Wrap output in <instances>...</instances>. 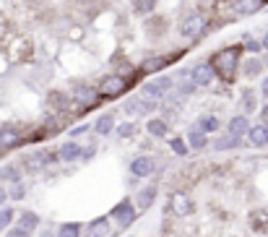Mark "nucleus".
Here are the masks:
<instances>
[{"instance_id": "nucleus-4", "label": "nucleus", "mask_w": 268, "mask_h": 237, "mask_svg": "<svg viewBox=\"0 0 268 237\" xmlns=\"http://www.w3.org/2000/svg\"><path fill=\"white\" fill-rule=\"evenodd\" d=\"M125 89H128V78L125 76H107L99 84V94H101V99H115V97L123 94Z\"/></svg>"}, {"instance_id": "nucleus-41", "label": "nucleus", "mask_w": 268, "mask_h": 237, "mask_svg": "<svg viewBox=\"0 0 268 237\" xmlns=\"http://www.w3.org/2000/svg\"><path fill=\"white\" fill-rule=\"evenodd\" d=\"M263 50H268V32H266V36H263Z\"/></svg>"}, {"instance_id": "nucleus-28", "label": "nucleus", "mask_w": 268, "mask_h": 237, "mask_svg": "<svg viewBox=\"0 0 268 237\" xmlns=\"http://www.w3.org/2000/svg\"><path fill=\"white\" fill-rule=\"evenodd\" d=\"M58 237H81V224L70 222V224L58 227Z\"/></svg>"}, {"instance_id": "nucleus-13", "label": "nucleus", "mask_w": 268, "mask_h": 237, "mask_svg": "<svg viewBox=\"0 0 268 237\" xmlns=\"http://www.w3.org/2000/svg\"><path fill=\"white\" fill-rule=\"evenodd\" d=\"M250 120H247L245 115H234V117H229V123H227V133H232L234 138H245L247 133H250Z\"/></svg>"}, {"instance_id": "nucleus-32", "label": "nucleus", "mask_w": 268, "mask_h": 237, "mask_svg": "<svg viewBox=\"0 0 268 237\" xmlns=\"http://www.w3.org/2000/svg\"><path fill=\"white\" fill-rule=\"evenodd\" d=\"M13 216H16V214H13V208H8V206H5V208H0V232H3L5 227L13 222Z\"/></svg>"}, {"instance_id": "nucleus-39", "label": "nucleus", "mask_w": 268, "mask_h": 237, "mask_svg": "<svg viewBox=\"0 0 268 237\" xmlns=\"http://www.w3.org/2000/svg\"><path fill=\"white\" fill-rule=\"evenodd\" d=\"M261 94L268 99V76H263V81H261Z\"/></svg>"}, {"instance_id": "nucleus-30", "label": "nucleus", "mask_w": 268, "mask_h": 237, "mask_svg": "<svg viewBox=\"0 0 268 237\" xmlns=\"http://www.w3.org/2000/svg\"><path fill=\"white\" fill-rule=\"evenodd\" d=\"M242 47L247 50V52H253V55H258L263 50V42H258V39H253V36H245L242 39Z\"/></svg>"}, {"instance_id": "nucleus-24", "label": "nucleus", "mask_w": 268, "mask_h": 237, "mask_svg": "<svg viewBox=\"0 0 268 237\" xmlns=\"http://www.w3.org/2000/svg\"><path fill=\"white\" fill-rule=\"evenodd\" d=\"M154 198H156V185H146L141 193H138V208H151L154 203Z\"/></svg>"}, {"instance_id": "nucleus-40", "label": "nucleus", "mask_w": 268, "mask_h": 237, "mask_svg": "<svg viewBox=\"0 0 268 237\" xmlns=\"http://www.w3.org/2000/svg\"><path fill=\"white\" fill-rule=\"evenodd\" d=\"M261 117H263V125L268 128V104H266V107L261 109Z\"/></svg>"}, {"instance_id": "nucleus-9", "label": "nucleus", "mask_w": 268, "mask_h": 237, "mask_svg": "<svg viewBox=\"0 0 268 237\" xmlns=\"http://www.w3.org/2000/svg\"><path fill=\"white\" fill-rule=\"evenodd\" d=\"M24 143V135L18 128L13 125H5V128H0V151H11L16 149V146H21Z\"/></svg>"}, {"instance_id": "nucleus-27", "label": "nucleus", "mask_w": 268, "mask_h": 237, "mask_svg": "<svg viewBox=\"0 0 268 237\" xmlns=\"http://www.w3.org/2000/svg\"><path fill=\"white\" fill-rule=\"evenodd\" d=\"M261 70H263V60H258L255 55H253L250 60H245V66H242V73H245L247 78H253V76H258V73H261Z\"/></svg>"}, {"instance_id": "nucleus-12", "label": "nucleus", "mask_w": 268, "mask_h": 237, "mask_svg": "<svg viewBox=\"0 0 268 237\" xmlns=\"http://www.w3.org/2000/svg\"><path fill=\"white\" fill-rule=\"evenodd\" d=\"M112 235V224H109V216H99L94 222H89V227L84 230V237H109Z\"/></svg>"}, {"instance_id": "nucleus-20", "label": "nucleus", "mask_w": 268, "mask_h": 237, "mask_svg": "<svg viewBox=\"0 0 268 237\" xmlns=\"http://www.w3.org/2000/svg\"><path fill=\"white\" fill-rule=\"evenodd\" d=\"M36 227H39V216H36L34 211H24L21 216H18V230H24V232H34Z\"/></svg>"}, {"instance_id": "nucleus-42", "label": "nucleus", "mask_w": 268, "mask_h": 237, "mask_svg": "<svg viewBox=\"0 0 268 237\" xmlns=\"http://www.w3.org/2000/svg\"><path fill=\"white\" fill-rule=\"evenodd\" d=\"M266 66H268V58H266Z\"/></svg>"}, {"instance_id": "nucleus-15", "label": "nucleus", "mask_w": 268, "mask_h": 237, "mask_svg": "<svg viewBox=\"0 0 268 237\" xmlns=\"http://www.w3.org/2000/svg\"><path fill=\"white\" fill-rule=\"evenodd\" d=\"M154 169H156V162L151 157H135L131 162V175L135 177H151Z\"/></svg>"}, {"instance_id": "nucleus-14", "label": "nucleus", "mask_w": 268, "mask_h": 237, "mask_svg": "<svg viewBox=\"0 0 268 237\" xmlns=\"http://www.w3.org/2000/svg\"><path fill=\"white\" fill-rule=\"evenodd\" d=\"M263 5H266V0H234L232 13H234V16H239V18H245V16L258 13Z\"/></svg>"}, {"instance_id": "nucleus-38", "label": "nucleus", "mask_w": 268, "mask_h": 237, "mask_svg": "<svg viewBox=\"0 0 268 237\" xmlns=\"http://www.w3.org/2000/svg\"><path fill=\"white\" fill-rule=\"evenodd\" d=\"M5 237H32V235H29V232H24V230H18V227H16V230H11Z\"/></svg>"}, {"instance_id": "nucleus-2", "label": "nucleus", "mask_w": 268, "mask_h": 237, "mask_svg": "<svg viewBox=\"0 0 268 237\" xmlns=\"http://www.w3.org/2000/svg\"><path fill=\"white\" fill-rule=\"evenodd\" d=\"M206 26H208V18L196 11V13H190V16H185V18H182V24H180V34L185 36V39H198V36L206 32Z\"/></svg>"}, {"instance_id": "nucleus-25", "label": "nucleus", "mask_w": 268, "mask_h": 237, "mask_svg": "<svg viewBox=\"0 0 268 237\" xmlns=\"http://www.w3.org/2000/svg\"><path fill=\"white\" fill-rule=\"evenodd\" d=\"M0 180L11 182V185H16V182H24L21 180V172H18L16 164H5V167H0Z\"/></svg>"}, {"instance_id": "nucleus-34", "label": "nucleus", "mask_w": 268, "mask_h": 237, "mask_svg": "<svg viewBox=\"0 0 268 237\" xmlns=\"http://www.w3.org/2000/svg\"><path fill=\"white\" fill-rule=\"evenodd\" d=\"M5 201H11V190H8L3 182H0V208L5 206Z\"/></svg>"}, {"instance_id": "nucleus-29", "label": "nucleus", "mask_w": 268, "mask_h": 237, "mask_svg": "<svg viewBox=\"0 0 268 237\" xmlns=\"http://www.w3.org/2000/svg\"><path fill=\"white\" fill-rule=\"evenodd\" d=\"M154 5H156V0H133V11L135 13H151L154 11Z\"/></svg>"}, {"instance_id": "nucleus-5", "label": "nucleus", "mask_w": 268, "mask_h": 237, "mask_svg": "<svg viewBox=\"0 0 268 237\" xmlns=\"http://www.w3.org/2000/svg\"><path fill=\"white\" fill-rule=\"evenodd\" d=\"M99 99H101V94L94 86H76V91H73V102L78 104V109H91Z\"/></svg>"}, {"instance_id": "nucleus-7", "label": "nucleus", "mask_w": 268, "mask_h": 237, "mask_svg": "<svg viewBox=\"0 0 268 237\" xmlns=\"http://www.w3.org/2000/svg\"><path fill=\"white\" fill-rule=\"evenodd\" d=\"M169 208L177 216H190L193 214V198L188 193H182V190H174L169 196Z\"/></svg>"}, {"instance_id": "nucleus-33", "label": "nucleus", "mask_w": 268, "mask_h": 237, "mask_svg": "<svg viewBox=\"0 0 268 237\" xmlns=\"http://www.w3.org/2000/svg\"><path fill=\"white\" fill-rule=\"evenodd\" d=\"M133 133H135V125H133V123H123V125L117 128V135H120V138H131Z\"/></svg>"}, {"instance_id": "nucleus-19", "label": "nucleus", "mask_w": 268, "mask_h": 237, "mask_svg": "<svg viewBox=\"0 0 268 237\" xmlns=\"http://www.w3.org/2000/svg\"><path fill=\"white\" fill-rule=\"evenodd\" d=\"M146 131L151 133V138H167L169 125H167V120H162V117H151V120L146 123Z\"/></svg>"}, {"instance_id": "nucleus-16", "label": "nucleus", "mask_w": 268, "mask_h": 237, "mask_svg": "<svg viewBox=\"0 0 268 237\" xmlns=\"http://www.w3.org/2000/svg\"><path fill=\"white\" fill-rule=\"evenodd\" d=\"M58 159H60V162H76V159H84V149H81L76 141H68V143H63L60 149H58Z\"/></svg>"}, {"instance_id": "nucleus-36", "label": "nucleus", "mask_w": 268, "mask_h": 237, "mask_svg": "<svg viewBox=\"0 0 268 237\" xmlns=\"http://www.w3.org/2000/svg\"><path fill=\"white\" fill-rule=\"evenodd\" d=\"M89 131H91L89 125H78V128H73V131H70L68 135H70V138H76V135H84V133H89Z\"/></svg>"}, {"instance_id": "nucleus-18", "label": "nucleus", "mask_w": 268, "mask_h": 237, "mask_svg": "<svg viewBox=\"0 0 268 237\" xmlns=\"http://www.w3.org/2000/svg\"><path fill=\"white\" fill-rule=\"evenodd\" d=\"M185 138H188V146L193 151H201V149H206V146H208V135L203 131H198V128H190Z\"/></svg>"}, {"instance_id": "nucleus-6", "label": "nucleus", "mask_w": 268, "mask_h": 237, "mask_svg": "<svg viewBox=\"0 0 268 237\" xmlns=\"http://www.w3.org/2000/svg\"><path fill=\"white\" fill-rule=\"evenodd\" d=\"M190 76H193V81H196L198 86H208L211 81L216 78V70H214V66H211V60H201V63L193 66Z\"/></svg>"}, {"instance_id": "nucleus-11", "label": "nucleus", "mask_w": 268, "mask_h": 237, "mask_svg": "<svg viewBox=\"0 0 268 237\" xmlns=\"http://www.w3.org/2000/svg\"><path fill=\"white\" fill-rule=\"evenodd\" d=\"M55 162H60L58 151H36V154H29V157H26V167L29 169H42V167L55 164Z\"/></svg>"}, {"instance_id": "nucleus-17", "label": "nucleus", "mask_w": 268, "mask_h": 237, "mask_svg": "<svg viewBox=\"0 0 268 237\" xmlns=\"http://www.w3.org/2000/svg\"><path fill=\"white\" fill-rule=\"evenodd\" d=\"M247 143L255 146V149H266L268 146V128L261 123V125H253L250 133H247Z\"/></svg>"}, {"instance_id": "nucleus-35", "label": "nucleus", "mask_w": 268, "mask_h": 237, "mask_svg": "<svg viewBox=\"0 0 268 237\" xmlns=\"http://www.w3.org/2000/svg\"><path fill=\"white\" fill-rule=\"evenodd\" d=\"M24 196V182H16V185H11V198H21Z\"/></svg>"}, {"instance_id": "nucleus-22", "label": "nucleus", "mask_w": 268, "mask_h": 237, "mask_svg": "<svg viewBox=\"0 0 268 237\" xmlns=\"http://www.w3.org/2000/svg\"><path fill=\"white\" fill-rule=\"evenodd\" d=\"M167 58H162V55H154V58H146L143 63H141V70L143 73H159L164 66H167Z\"/></svg>"}, {"instance_id": "nucleus-26", "label": "nucleus", "mask_w": 268, "mask_h": 237, "mask_svg": "<svg viewBox=\"0 0 268 237\" xmlns=\"http://www.w3.org/2000/svg\"><path fill=\"white\" fill-rule=\"evenodd\" d=\"M94 131L99 133V135H109L115 131V117L112 115H101L99 120L94 123Z\"/></svg>"}, {"instance_id": "nucleus-8", "label": "nucleus", "mask_w": 268, "mask_h": 237, "mask_svg": "<svg viewBox=\"0 0 268 237\" xmlns=\"http://www.w3.org/2000/svg\"><path fill=\"white\" fill-rule=\"evenodd\" d=\"M109 216H112L120 227H128V224L135 222V206L131 203V201H120L112 211H109Z\"/></svg>"}, {"instance_id": "nucleus-23", "label": "nucleus", "mask_w": 268, "mask_h": 237, "mask_svg": "<svg viewBox=\"0 0 268 237\" xmlns=\"http://www.w3.org/2000/svg\"><path fill=\"white\" fill-rule=\"evenodd\" d=\"M239 143H242V138H234L232 133H224V135H219V138L214 141V149L216 151H229V149H237Z\"/></svg>"}, {"instance_id": "nucleus-3", "label": "nucleus", "mask_w": 268, "mask_h": 237, "mask_svg": "<svg viewBox=\"0 0 268 237\" xmlns=\"http://www.w3.org/2000/svg\"><path fill=\"white\" fill-rule=\"evenodd\" d=\"M172 89H174L172 76H156L143 86V94H146V99H164V97L172 94Z\"/></svg>"}, {"instance_id": "nucleus-10", "label": "nucleus", "mask_w": 268, "mask_h": 237, "mask_svg": "<svg viewBox=\"0 0 268 237\" xmlns=\"http://www.w3.org/2000/svg\"><path fill=\"white\" fill-rule=\"evenodd\" d=\"M156 102L154 99H128V102L123 104V109L131 117H143V115H151L154 112Z\"/></svg>"}, {"instance_id": "nucleus-21", "label": "nucleus", "mask_w": 268, "mask_h": 237, "mask_svg": "<svg viewBox=\"0 0 268 237\" xmlns=\"http://www.w3.org/2000/svg\"><path fill=\"white\" fill-rule=\"evenodd\" d=\"M193 128H198V131H203V133H216L219 131V117H214V115H201L198 117V123L193 125Z\"/></svg>"}, {"instance_id": "nucleus-1", "label": "nucleus", "mask_w": 268, "mask_h": 237, "mask_svg": "<svg viewBox=\"0 0 268 237\" xmlns=\"http://www.w3.org/2000/svg\"><path fill=\"white\" fill-rule=\"evenodd\" d=\"M245 47L242 44H237V47H224L219 50L214 58H211V66H214L216 76L221 81H234L237 78V70H239V52Z\"/></svg>"}, {"instance_id": "nucleus-31", "label": "nucleus", "mask_w": 268, "mask_h": 237, "mask_svg": "<svg viewBox=\"0 0 268 237\" xmlns=\"http://www.w3.org/2000/svg\"><path fill=\"white\" fill-rule=\"evenodd\" d=\"M169 146H172V151L177 154V157H185V154H188V149H190V146L185 143L182 138H169Z\"/></svg>"}, {"instance_id": "nucleus-37", "label": "nucleus", "mask_w": 268, "mask_h": 237, "mask_svg": "<svg viewBox=\"0 0 268 237\" xmlns=\"http://www.w3.org/2000/svg\"><path fill=\"white\" fill-rule=\"evenodd\" d=\"M242 104H245V109H247V112H250V109H255V99H253V94H250V91H247V94H245Z\"/></svg>"}]
</instances>
